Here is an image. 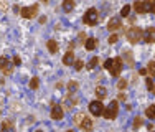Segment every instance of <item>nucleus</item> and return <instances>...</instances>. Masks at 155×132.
<instances>
[{
  "mask_svg": "<svg viewBox=\"0 0 155 132\" xmlns=\"http://www.w3.org/2000/svg\"><path fill=\"white\" fill-rule=\"evenodd\" d=\"M125 87H127V79H119V81H117V89L122 91Z\"/></svg>",
  "mask_w": 155,
  "mask_h": 132,
  "instance_id": "obj_25",
  "label": "nucleus"
},
{
  "mask_svg": "<svg viewBox=\"0 0 155 132\" xmlns=\"http://www.w3.org/2000/svg\"><path fill=\"white\" fill-rule=\"evenodd\" d=\"M66 132H74V130H66Z\"/></svg>",
  "mask_w": 155,
  "mask_h": 132,
  "instance_id": "obj_38",
  "label": "nucleus"
},
{
  "mask_svg": "<svg viewBox=\"0 0 155 132\" xmlns=\"http://www.w3.org/2000/svg\"><path fill=\"white\" fill-rule=\"evenodd\" d=\"M38 84H40V79L36 78V76H35V78H31V81H30V87H31V89H38Z\"/></svg>",
  "mask_w": 155,
  "mask_h": 132,
  "instance_id": "obj_26",
  "label": "nucleus"
},
{
  "mask_svg": "<svg viewBox=\"0 0 155 132\" xmlns=\"http://www.w3.org/2000/svg\"><path fill=\"white\" fill-rule=\"evenodd\" d=\"M0 71H2L3 74H12V71H13V64L8 61V58H5V56L0 58Z\"/></svg>",
  "mask_w": 155,
  "mask_h": 132,
  "instance_id": "obj_7",
  "label": "nucleus"
},
{
  "mask_svg": "<svg viewBox=\"0 0 155 132\" xmlns=\"http://www.w3.org/2000/svg\"><path fill=\"white\" fill-rule=\"evenodd\" d=\"M48 50H50V53H56L58 51V43L54 41V40H48Z\"/></svg>",
  "mask_w": 155,
  "mask_h": 132,
  "instance_id": "obj_21",
  "label": "nucleus"
},
{
  "mask_svg": "<svg viewBox=\"0 0 155 132\" xmlns=\"http://www.w3.org/2000/svg\"><path fill=\"white\" fill-rule=\"evenodd\" d=\"M83 21L86 25H89V27H94V25L97 23V10L96 8L86 10V13H84V17H83Z\"/></svg>",
  "mask_w": 155,
  "mask_h": 132,
  "instance_id": "obj_3",
  "label": "nucleus"
},
{
  "mask_svg": "<svg viewBox=\"0 0 155 132\" xmlns=\"http://www.w3.org/2000/svg\"><path fill=\"white\" fill-rule=\"evenodd\" d=\"M119 99H120V101H124V99H125V94L120 93V94H119Z\"/></svg>",
  "mask_w": 155,
  "mask_h": 132,
  "instance_id": "obj_36",
  "label": "nucleus"
},
{
  "mask_svg": "<svg viewBox=\"0 0 155 132\" xmlns=\"http://www.w3.org/2000/svg\"><path fill=\"white\" fill-rule=\"evenodd\" d=\"M117 112H119V104H117V101H112L109 104V107L104 111V114H102V116H104L107 120H112V119H116V117H117Z\"/></svg>",
  "mask_w": 155,
  "mask_h": 132,
  "instance_id": "obj_4",
  "label": "nucleus"
},
{
  "mask_svg": "<svg viewBox=\"0 0 155 132\" xmlns=\"http://www.w3.org/2000/svg\"><path fill=\"white\" fill-rule=\"evenodd\" d=\"M134 10L137 13H147L145 0H137V2H134Z\"/></svg>",
  "mask_w": 155,
  "mask_h": 132,
  "instance_id": "obj_13",
  "label": "nucleus"
},
{
  "mask_svg": "<svg viewBox=\"0 0 155 132\" xmlns=\"http://www.w3.org/2000/svg\"><path fill=\"white\" fill-rule=\"evenodd\" d=\"M96 96H97L99 99H104L106 96H107V89H106L104 86H97L96 87Z\"/></svg>",
  "mask_w": 155,
  "mask_h": 132,
  "instance_id": "obj_17",
  "label": "nucleus"
},
{
  "mask_svg": "<svg viewBox=\"0 0 155 132\" xmlns=\"http://www.w3.org/2000/svg\"><path fill=\"white\" fill-rule=\"evenodd\" d=\"M124 58H125V61H127L129 66H134V56H132L130 51H125V53H124Z\"/></svg>",
  "mask_w": 155,
  "mask_h": 132,
  "instance_id": "obj_23",
  "label": "nucleus"
},
{
  "mask_svg": "<svg viewBox=\"0 0 155 132\" xmlns=\"http://www.w3.org/2000/svg\"><path fill=\"white\" fill-rule=\"evenodd\" d=\"M13 63H15V64H20V58H13Z\"/></svg>",
  "mask_w": 155,
  "mask_h": 132,
  "instance_id": "obj_35",
  "label": "nucleus"
},
{
  "mask_svg": "<svg viewBox=\"0 0 155 132\" xmlns=\"http://www.w3.org/2000/svg\"><path fill=\"white\" fill-rule=\"evenodd\" d=\"M0 132H15V124H13L10 119L3 120L2 126H0Z\"/></svg>",
  "mask_w": 155,
  "mask_h": 132,
  "instance_id": "obj_11",
  "label": "nucleus"
},
{
  "mask_svg": "<svg viewBox=\"0 0 155 132\" xmlns=\"http://www.w3.org/2000/svg\"><path fill=\"white\" fill-rule=\"evenodd\" d=\"M97 61H99V60H97V58H93V60H91V61H89V64H87V68H89V69H93V68H94V66H96V64H97Z\"/></svg>",
  "mask_w": 155,
  "mask_h": 132,
  "instance_id": "obj_32",
  "label": "nucleus"
},
{
  "mask_svg": "<svg viewBox=\"0 0 155 132\" xmlns=\"http://www.w3.org/2000/svg\"><path fill=\"white\" fill-rule=\"evenodd\" d=\"M76 102H78V99H76L74 94H69V93H68V96L64 97V106H66V109H73V106H74Z\"/></svg>",
  "mask_w": 155,
  "mask_h": 132,
  "instance_id": "obj_14",
  "label": "nucleus"
},
{
  "mask_svg": "<svg viewBox=\"0 0 155 132\" xmlns=\"http://www.w3.org/2000/svg\"><path fill=\"white\" fill-rule=\"evenodd\" d=\"M122 28V23H120V17H112L110 20L107 21V30L109 31H116Z\"/></svg>",
  "mask_w": 155,
  "mask_h": 132,
  "instance_id": "obj_8",
  "label": "nucleus"
},
{
  "mask_svg": "<svg viewBox=\"0 0 155 132\" xmlns=\"http://www.w3.org/2000/svg\"><path fill=\"white\" fill-rule=\"evenodd\" d=\"M147 71H149L152 76H155V61H150V63H149V66H147Z\"/></svg>",
  "mask_w": 155,
  "mask_h": 132,
  "instance_id": "obj_27",
  "label": "nucleus"
},
{
  "mask_svg": "<svg viewBox=\"0 0 155 132\" xmlns=\"http://www.w3.org/2000/svg\"><path fill=\"white\" fill-rule=\"evenodd\" d=\"M125 36H127V40L130 43H139L140 40H143V31L139 27H130L127 30V33H125Z\"/></svg>",
  "mask_w": 155,
  "mask_h": 132,
  "instance_id": "obj_2",
  "label": "nucleus"
},
{
  "mask_svg": "<svg viewBox=\"0 0 155 132\" xmlns=\"http://www.w3.org/2000/svg\"><path fill=\"white\" fill-rule=\"evenodd\" d=\"M79 127H81V129H83L84 132H91V130H93V120H91L87 116H84V119L81 120Z\"/></svg>",
  "mask_w": 155,
  "mask_h": 132,
  "instance_id": "obj_12",
  "label": "nucleus"
},
{
  "mask_svg": "<svg viewBox=\"0 0 155 132\" xmlns=\"http://www.w3.org/2000/svg\"><path fill=\"white\" fill-rule=\"evenodd\" d=\"M36 132H43V130H36Z\"/></svg>",
  "mask_w": 155,
  "mask_h": 132,
  "instance_id": "obj_39",
  "label": "nucleus"
},
{
  "mask_svg": "<svg viewBox=\"0 0 155 132\" xmlns=\"http://www.w3.org/2000/svg\"><path fill=\"white\" fill-rule=\"evenodd\" d=\"M145 116L149 117V119H155V104H152L150 107H147V111H145Z\"/></svg>",
  "mask_w": 155,
  "mask_h": 132,
  "instance_id": "obj_22",
  "label": "nucleus"
},
{
  "mask_svg": "<svg viewBox=\"0 0 155 132\" xmlns=\"http://www.w3.org/2000/svg\"><path fill=\"white\" fill-rule=\"evenodd\" d=\"M116 41H117V35H110V38H109V43H110V45H114Z\"/></svg>",
  "mask_w": 155,
  "mask_h": 132,
  "instance_id": "obj_34",
  "label": "nucleus"
},
{
  "mask_svg": "<svg viewBox=\"0 0 155 132\" xmlns=\"http://www.w3.org/2000/svg\"><path fill=\"white\" fill-rule=\"evenodd\" d=\"M63 64H74V53H73L71 50L66 51V54L63 56Z\"/></svg>",
  "mask_w": 155,
  "mask_h": 132,
  "instance_id": "obj_15",
  "label": "nucleus"
},
{
  "mask_svg": "<svg viewBox=\"0 0 155 132\" xmlns=\"http://www.w3.org/2000/svg\"><path fill=\"white\" fill-rule=\"evenodd\" d=\"M78 87H79L78 81H69V83H68V93H69V94H76Z\"/></svg>",
  "mask_w": 155,
  "mask_h": 132,
  "instance_id": "obj_19",
  "label": "nucleus"
},
{
  "mask_svg": "<svg viewBox=\"0 0 155 132\" xmlns=\"http://www.w3.org/2000/svg\"><path fill=\"white\" fill-rule=\"evenodd\" d=\"M143 41L147 43H155V28L150 27L143 31Z\"/></svg>",
  "mask_w": 155,
  "mask_h": 132,
  "instance_id": "obj_10",
  "label": "nucleus"
},
{
  "mask_svg": "<svg viewBox=\"0 0 155 132\" xmlns=\"http://www.w3.org/2000/svg\"><path fill=\"white\" fill-rule=\"evenodd\" d=\"M63 116H64V112H63L61 106L53 104V107H51V119H53V120H61Z\"/></svg>",
  "mask_w": 155,
  "mask_h": 132,
  "instance_id": "obj_9",
  "label": "nucleus"
},
{
  "mask_svg": "<svg viewBox=\"0 0 155 132\" xmlns=\"http://www.w3.org/2000/svg\"><path fill=\"white\" fill-rule=\"evenodd\" d=\"M129 12H130V5H125L122 7V10H120V17H127Z\"/></svg>",
  "mask_w": 155,
  "mask_h": 132,
  "instance_id": "obj_28",
  "label": "nucleus"
},
{
  "mask_svg": "<svg viewBox=\"0 0 155 132\" xmlns=\"http://www.w3.org/2000/svg\"><path fill=\"white\" fill-rule=\"evenodd\" d=\"M153 93H155V87H153Z\"/></svg>",
  "mask_w": 155,
  "mask_h": 132,
  "instance_id": "obj_40",
  "label": "nucleus"
},
{
  "mask_svg": "<svg viewBox=\"0 0 155 132\" xmlns=\"http://www.w3.org/2000/svg\"><path fill=\"white\" fill-rule=\"evenodd\" d=\"M20 13L23 18H33L35 15H38V3L30 5V7H23V8L20 10Z\"/></svg>",
  "mask_w": 155,
  "mask_h": 132,
  "instance_id": "obj_6",
  "label": "nucleus"
},
{
  "mask_svg": "<svg viewBox=\"0 0 155 132\" xmlns=\"http://www.w3.org/2000/svg\"><path fill=\"white\" fill-rule=\"evenodd\" d=\"M73 8H74V0H64L63 2V10L64 12H71Z\"/></svg>",
  "mask_w": 155,
  "mask_h": 132,
  "instance_id": "obj_18",
  "label": "nucleus"
},
{
  "mask_svg": "<svg viewBox=\"0 0 155 132\" xmlns=\"http://www.w3.org/2000/svg\"><path fill=\"white\" fill-rule=\"evenodd\" d=\"M104 111H106V109H104V106H102L101 101H93V102H89V112H91L93 116H96V117H97V116H102V114H104Z\"/></svg>",
  "mask_w": 155,
  "mask_h": 132,
  "instance_id": "obj_5",
  "label": "nucleus"
},
{
  "mask_svg": "<svg viewBox=\"0 0 155 132\" xmlns=\"http://www.w3.org/2000/svg\"><path fill=\"white\" fill-rule=\"evenodd\" d=\"M147 13H155V0H145Z\"/></svg>",
  "mask_w": 155,
  "mask_h": 132,
  "instance_id": "obj_20",
  "label": "nucleus"
},
{
  "mask_svg": "<svg viewBox=\"0 0 155 132\" xmlns=\"http://www.w3.org/2000/svg\"><path fill=\"white\" fill-rule=\"evenodd\" d=\"M83 68H84V63H83V61H81V60L74 61V69H76V71H81V69H83Z\"/></svg>",
  "mask_w": 155,
  "mask_h": 132,
  "instance_id": "obj_29",
  "label": "nucleus"
},
{
  "mask_svg": "<svg viewBox=\"0 0 155 132\" xmlns=\"http://www.w3.org/2000/svg\"><path fill=\"white\" fill-rule=\"evenodd\" d=\"M104 68L109 69V73L112 76H119L120 71H122V60H120V56H116V58H112V60H107L104 63Z\"/></svg>",
  "mask_w": 155,
  "mask_h": 132,
  "instance_id": "obj_1",
  "label": "nucleus"
},
{
  "mask_svg": "<svg viewBox=\"0 0 155 132\" xmlns=\"http://www.w3.org/2000/svg\"><path fill=\"white\" fill-rule=\"evenodd\" d=\"M84 46H86L87 51H93L96 46H97V40H96V38H87L86 43H84Z\"/></svg>",
  "mask_w": 155,
  "mask_h": 132,
  "instance_id": "obj_16",
  "label": "nucleus"
},
{
  "mask_svg": "<svg viewBox=\"0 0 155 132\" xmlns=\"http://www.w3.org/2000/svg\"><path fill=\"white\" fill-rule=\"evenodd\" d=\"M0 10H2V12H7V10H8V3H7V0H0Z\"/></svg>",
  "mask_w": 155,
  "mask_h": 132,
  "instance_id": "obj_30",
  "label": "nucleus"
},
{
  "mask_svg": "<svg viewBox=\"0 0 155 132\" xmlns=\"http://www.w3.org/2000/svg\"><path fill=\"white\" fill-rule=\"evenodd\" d=\"M40 2H41V3H48L50 0H40Z\"/></svg>",
  "mask_w": 155,
  "mask_h": 132,
  "instance_id": "obj_37",
  "label": "nucleus"
},
{
  "mask_svg": "<svg viewBox=\"0 0 155 132\" xmlns=\"http://www.w3.org/2000/svg\"><path fill=\"white\" fill-rule=\"evenodd\" d=\"M153 87H155V86H153V81H152V79L149 78V79H147V89L153 91Z\"/></svg>",
  "mask_w": 155,
  "mask_h": 132,
  "instance_id": "obj_33",
  "label": "nucleus"
},
{
  "mask_svg": "<svg viewBox=\"0 0 155 132\" xmlns=\"http://www.w3.org/2000/svg\"><path fill=\"white\" fill-rule=\"evenodd\" d=\"M84 116H86V114H83V112H78V114L74 116V119H73V120H74L76 126H79V124H81V120L84 119Z\"/></svg>",
  "mask_w": 155,
  "mask_h": 132,
  "instance_id": "obj_24",
  "label": "nucleus"
},
{
  "mask_svg": "<svg viewBox=\"0 0 155 132\" xmlns=\"http://www.w3.org/2000/svg\"><path fill=\"white\" fill-rule=\"evenodd\" d=\"M140 126H142V119H140V117H135L134 119V129H139Z\"/></svg>",
  "mask_w": 155,
  "mask_h": 132,
  "instance_id": "obj_31",
  "label": "nucleus"
}]
</instances>
